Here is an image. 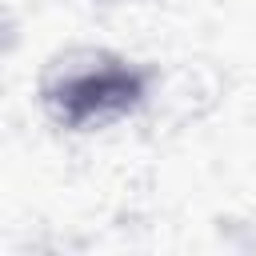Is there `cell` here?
Returning a JSON list of instances; mask_svg holds the SVG:
<instances>
[{
	"instance_id": "obj_1",
	"label": "cell",
	"mask_w": 256,
	"mask_h": 256,
	"mask_svg": "<svg viewBox=\"0 0 256 256\" xmlns=\"http://www.w3.org/2000/svg\"><path fill=\"white\" fill-rule=\"evenodd\" d=\"M156 68L160 64L136 60L108 44H64L40 64L36 104L44 120L68 136L108 132L144 116Z\"/></svg>"
},
{
	"instance_id": "obj_2",
	"label": "cell",
	"mask_w": 256,
	"mask_h": 256,
	"mask_svg": "<svg viewBox=\"0 0 256 256\" xmlns=\"http://www.w3.org/2000/svg\"><path fill=\"white\" fill-rule=\"evenodd\" d=\"M220 100H224L220 68H212L208 60H172V64L156 68V84H152L144 116L152 124L188 128V124H200L204 116H212Z\"/></svg>"
}]
</instances>
